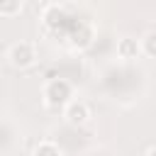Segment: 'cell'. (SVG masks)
I'll return each mask as SVG.
<instances>
[{"label": "cell", "instance_id": "obj_1", "mask_svg": "<svg viewBox=\"0 0 156 156\" xmlns=\"http://www.w3.org/2000/svg\"><path fill=\"white\" fill-rule=\"evenodd\" d=\"M71 93L73 85L66 78H54L44 85V100L49 107H58V105H68L71 102Z\"/></svg>", "mask_w": 156, "mask_h": 156}, {"label": "cell", "instance_id": "obj_2", "mask_svg": "<svg viewBox=\"0 0 156 156\" xmlns=\"http://www.w3.org/2000/svg\"><path fill=\"white\" fill-rule=\"evenodd\" d=\"M7 56H10V63H12V66L27 68V66L34 63L37 51H34V44H29V41H17V44L10 46V54H7Z\"/></svg>", "mask_w": 156, "mask_h": 156}, {"label": "cell", "instance_id": "obj_3", "mask_svg": "<svg viewBox=\"0 0 156 156\" xmlns=\"http://www.w3.org/2000/svg\"><path fill=\"white\" fill-rule=\"evenodd\" d=\"M88 117H90V110H88V105L83 100H71L66 105V119L71 124H83Z\"/></svg>", "mask_w": 156, "mask_h": 156}, {"label": "cell", "instance_id": "obj_4", "mask_svg": "<svg viewBox=\"0 0 156 156\" xmlns=\"http://www.w3.org/2000/svg\"><path fill=\"white\" fill-rule=\"evenodd\" d=\"M117 54H119L122 58H136V56L141 54L139 41H136V39H132V37L119 39V41H117Z\"/></svg>", "mask_w": 156, "mask_h": 156}, {"label": "cell", "instance_id": "obj_5", "mask_svg": "<svg viewBox=\"0 0 156 156\" xmlns=\"http://www.w3.org/2000/svg\"><path fill=\"white\" fill-rule=\"evenodd\" d=\"M22 2L20 0H0V15L2 17H15V15H20L22 12Z\"/></svg>", "mask_w": 156, "mask_h": 156}, {"label": "cell", "instance_id": "obj_6", "mask_svg": "<svg viewBox=\"0 0 156 156\" xmlns=\"http://www.w3.org/2000/svg\"><path fill=\"white\" fill-rule=\"evenodd\" d=\"M139 49H141L146 56L156 58V32H146V34H144V39L139 41Z\"/></svg>", "mask_w": 156, "mask_h": 156}, {"label": "cell", "instance_id": "obj_7", "mask_svg": "<svg viewBox=\"0 0 156 156\" xmlns=\"http://www.w3.org/2000/svg\"><path fill=\"white\" fill-rule=\"evenodd\" d=\"M34 156H61V151H58L56 144H51V141H41V144L34 149Z\"/></svg>", "mask_w": 156, "mask_h": 156}, {"label": "cell", "instance_id": "obj_8", "mask_svg": "<svg viewBox=\"0 0 156 156\" xmlns=\"http://www.w3.org/2000/svg\"><path fill=\"white\" fill-rule=\"evenodd\" d=\"M149 156H156V146H154V149H151V151H149Z\"/></svg>", "mask_w": 156, "mask_h": 156}]
</instances>
